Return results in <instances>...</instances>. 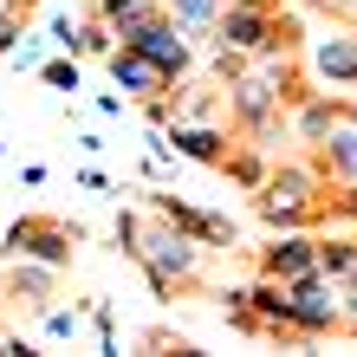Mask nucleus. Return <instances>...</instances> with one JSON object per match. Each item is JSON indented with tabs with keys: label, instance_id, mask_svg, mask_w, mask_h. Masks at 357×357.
I'll list each match as a JSON object with an SVG mask.
<instances>
[{
	"label": "nucleus",
	"instance_id": "nucleus-16",
	"mask_svg": "<svg viewBox=\"0 0 357 357\" xmlns=\"http://www.w3.org/2000/svg\"><path fill=\"white\" fill-rule=\"evenodd\" d=\"M78 325H85L78 305H46L39 312V331H46V338H78Z\"/></svg>",
	"mask_w": 357,
	"mask_h": 357
},
{
	"label": "nucleus",
	"instance_id": "nucleus-9",
	"mask_svg": "<svg viewBox=\"0 0 357 357\" xmlns=\"http://www.w3.org/2000/svg\"><path fill=\"white\" fill-rule=\"evenodd\" d=\"M169 150L188 156V162L221 169V156L234 150V123H188V117H176V123H169Z\"/></svg>",
	"mask_w": 357,
	"mask_h": 357
},
{
	"label": "nucleus",
	"instance_id": "nucleus-17",
	"mask_svg": "<svg viewBox=\"0 0 357 357\" xmlns=\"http://www.w3.org/2000/svg\"><path fill=\"white\" fill-rule=\"evenodd\" d=\"M39 78H46L52 91H78V52H72V59H46V66H39Z\"/></svg>",
	"mask_w": 357,
	"mask_h": 357
},
{
	"label": "nucleus",
	"instance_id": "nucleus-2",
	"mask_svg": "<svg viewBox=\"0 0 357 357\" xmlns=\"http://www.w3.org/2000/svg\"><path fill=\"white\" fill-rule=\"evenodd\" d=\"M286 312H292V338L319 344L331 331H344V286H331L325 273H305L286 286Z\"/></svg>",
	"mask_w": 357,
	"mask_h": 357
},
{
	"label": "nucleus",
	"instance_id": "nucleus-1",
	"mask_svg": "<svg viewBox=\"0 0 357 357\" xmlns=\"http://www.w3.org/2000/svg\"><path fill=\"white\" fill-rule=\"evenodd\" d=\"M117 247L150 273L156 299H182V292L202 286V254H208V247L195 234H182L176 221H162L156 208H143V215H117Z\"/></svg>",
	"mask_w": 357,
	"mask_h": 357
},
{
	"label": "nucleus",
	"instance_id": "nucleus-12",
	"mask_svg": "<svg viewBox=\"0 0 357 357\" xmlns=\"http://www.w3.org/2000/svg\"><path fill=\"white\" fill-rule=\"evenodd\" d=\"M312 162H319V176L338 188V182H357V130L351 123H338L325 143H312Z\"/></svg>",
	"mask_w": 357,
	"mask_h": 357
},
{
	"label": "nucleus",
	"instance_id": "nucleus-7",
	"mask_svg": "<svg viewBox=\"0 0 357 357\" xmlns=\"http://www.w3.org/2000/svg\"><path fill=\"white\" fill-rule=\"evenodd\" d=\"M104 66H111L117 91H123V98H137V104H150L156 91H169V85H176V78L162 72V66H156V59L143 52V46H117L111 59H104Z\"/></svg>",
	"mask_w": 357,
	"mask_h": 357
},
{
	"label": "nucleus",
	"instance_id": "nucleus-13",
	"mask_svg": "<svg viewBox=\"0 0 357 357\" xmlns=\"http://www.w3.org/2000/svg\"><path fill=\"white\" fill-rule=\"evenodd\" d=\"M312 72H319L325 85H357V33L319 39V46H312Z\"/></svg>",
	"mask_w": 357,
	"mask_h": 357
},
{
	"label": "nucleus",
	"instance_id": "nucleus-14",
	"mask_svg": "<svg viewBox=\"0 0 357 357\" xmlns=\"http://www.w3.org/2000/svg\"><path fill=\"white\" fill-rule=\"evenodd\" d=\"M319 273L331 286H357V234H344V227H331V234H319Z\"/></svg>",
	"mask_w": 357,
	"mask_h": 357
},
{
	"label": "nucleus",
	"instance_id": "nucleus-4",
	"mask_svg": "<svg viewBox=\"0 0 357 357\" xmlns=\"http://www.w3.org/2000/svg\"><path fill=\"white\" fill-rule=\"evenodd\" d=\"M266 280H305V273H319V234H305V227H292V234H273L254 260Z\"/></svg>",
	"mask_w": 357,
	"mask_h": 357
},
{
	"label": "nucleus",
	"instance_id": "nucleus-20",
	"mask_svg": "<svg viewBox=\"0 0 357 357\" xmlns=\"http://www.w3.org/2000/svg\"><path fill=\"white\" fill-rule=\"evenodd\" d=\"M344 338H357V286L344 292Z\"/></svg>",
	"mask_w": 357,
	"mask_h": 357
},
{
	"label": "nucleus",
	"instance_id": "nucleus-23",
	"mask_svg": "<svg viewBox=\"0 0 357 357\" xmlns=\"http://www.w3.org/2000/svg\"><path fill=\"white\" fill-rule=\"evenodd\" d=\"M351 20H357V7H351Z\"/></svg>",
	"mask_w": 357,
	"mask_h": 357
},
{
	"label": "nucleus",
	"instance_id": "nucleus-3",
	"mask_svg": "<svg viewBox=\"0 0 357 357\" xmlns=\"http://www.w3.org/2000/svg\"><path fill=\"white\" fill-rule=\"evenodd\" d=\"M85 241V227L66 215H20L0 241L7 260H46V266H72V247Z\"/></svg>",
	"mask_w": 357,
	"mask_h": 357
},
{
	"label": "nucleus",
	"instance_id": "nucleus-21",
	"mask_svg": "<svg viewBox=\"0 0 357 357\" xmlns=\"http://www.w3.org/2000/svg\"><path fill=\"white\" fill-rule=\"evenodd\" d=\"M325 7H331V13H344V20H351V7H357V0H325Z\"/></svg>",
	"mask_w": 357,
	"mask_h": 357
},
{
	"label": "nucleus",
	"instance_id": "nucleus-19",
	"mask_svg": "<svg viewBox=\"0 0 357 357\" xmlns=\"http://www.w3.org/2000/svg\"><path fill=\"white\" fill-rule=\"evenodd\" d=\"M78 33H85V20H72V13H59V20H52V46L78 52Z\"/></svg>",
	"mask_w": 357,
	"mask_h": 357
},
{
	"label": "nucleus",
	"instance_id": "nucleus-22",
	"mask_svg": "<svg viewBox=\"0 0 357 357\" xmlns=\"http://www.w3.org/2000/svg\"><path fill=\"white\" fill-rule=\"evenodd\" d=\"M344 123H351V130H357V98H344Z\"/></svg>",
	"mask_w": 357,
	"mask_h": 357
},
{
	"label": "nucleus",
	"instance_id": "nucleus-6",
	"mask_svg": "<svg viewBox=\"0 0 357 357\" xmlns=\"http://www.w3.org/2000/svg\"><path fill=\"white\" fill-rule=\"evenodd\" d=\"M143 208H156L162 221H176L182 234H195L202 247H234V221H227V215H208V208H188V202H176V195H162V188H150V195H143Z\"/></svg>",
	"mask_w": 357,
	"mask_h": 357
},
{
	"label": "nucleus",
	"instance_id": "nucleus-15",
	"mask_svg": "<svg viewBox=\"0 0 357 357\" xmlns=\"http://www.w3.org/2000/svg\"><path fill=\"white\" fill-rule=\"evenodd\" d=\"M221 7H227V0H162V13H169L188 39H215V20H221Z\"/></svg>",
	"mask_w": 357,
	"mask_h": 357
},
{
	"label": "nucleus",
	"instance_id": "nucleus-10",
	"mask_svg": "<svg viewBox=\"0 0 357 357\" xmlns=\"http://www.w3.org/2000/svg\"><path fill=\"white\" fill-rule=\"evenodd\" d=\"M130 46H143V52H150V59H156V66H162V72H169V78H182L188 66H195V46H188V33L176 26V20H169V13H162V20H156V26H143V33L130 39Z\"/></svg>",
	"mask_w": 357,
	"mask_h": 357
},
{
	"label": "nucleus",
	"instance_id": "nucleus-5",
	"mask_svg": "<svg viewBox=\"0 0 357 357\" xmlns=\"http://www.w3.org/2000/svg\"><path fill=\"white\" fill-rule=\"evenodd\" d=\"M59 280H66V266H46V260H7L0 266V299H20L33 312H46L59 299Z\"/></svg>",
	"mask_w": 357,
	"mask_h": 357
},
{
	"label": "nucleus",
	"instance_id": "nucleus-18",
	"mask_svg": "<svg viewBox=\"0 0 357 357\" xmlns=\"http://www.w3.org/2000/svg\"><path fill=\"white\" fill-rule=\"evenodd\" d=\"M20 33H26V13H20L13 0H0V59L20 46Z\"/></svg>",
	"mask_w": 357,
	"mask_h": 357
},
{
	"label": "nucleus",
	"instance_id": "nucleus-8",
	"mask_svg": "<svg viewBox=\"0 0 357 357\" xmlns=\"http://www.w3.org/2000/svg\"><path fill=\"white\" fill-rule=\"evenodd\" d=\"M273 13L280 7H221V20H215V39L221 46H234V52H273Z\"/></svg>",
	"mask_w": 357,
	"mask_h": 357
},
{
	"label": "nucleus",
	"instance_id": "nucleus-11",
	"mask_svg": "<svg viewBox=\"0 0 357 357\" xmlns=\"http://www.w3.org/2000/svg\"><path fill=\"white\" fill-rule=\"evenodd\" d=\"M338 123H344V98H331V91H305L292 104V137L299 143H325Z\"/></svg>",
	"mask_w": 357,
	"mask_h": 357
}]
</instances>
